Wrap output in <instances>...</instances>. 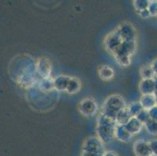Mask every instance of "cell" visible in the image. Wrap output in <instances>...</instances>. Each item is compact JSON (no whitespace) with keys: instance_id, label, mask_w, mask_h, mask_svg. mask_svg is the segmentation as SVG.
<instances>
[{"instance_id":"1","label":"cell","mask_w":157,"mask_h":156,"mask_svg":"<svg viewBox=\"0 0 157 156\" xmlns=\"http://www.w3.org/2000/svg\"><path fill=\"white\" fill-rule=\"evenodd\" d=\"M135 152L137 156H151L152 154L151 146L145 143H138L135 146Z\"/></svg>"},{"instance_id":"2","label":"cell","mask_w":157,"mask_h":156,"mask_svg":"<svg viewBox=\"0 0 157 156\" xmlns=\"http://www.w3.org/2000/svg\"><path fill=\"white\" fill-rule=\"evenodd\" d=\"M150 146H151V148H152V153H154V154L157 155V141H155V142H152V144H151Z\"/></svg>"},{"instance_id":"3","label":"cell","mask_w":157,"mask_h":156,"mask_svg":"<svg viewBox=\"0 0 157 156\" xmlns=\"http://www.w3.org/2000/svg\"><path fill=\"white\" fill-rule=\"evenodd\" d=\"M102 156H117L113 152H106L105 154H102Z\"/></svg>"}]
</instances>
